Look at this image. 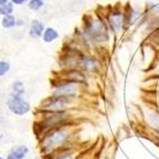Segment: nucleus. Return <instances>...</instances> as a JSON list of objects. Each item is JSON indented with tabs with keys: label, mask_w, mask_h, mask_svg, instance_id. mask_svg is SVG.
Listing matches in <instances>:
<instances>
[{
	"label": "nucleus",
	"mask_w": 159,
	"mask_h": 159,
	"mask_svg": "<svg viewBox=\"0 0 159 159\" xmlns=\"http://www.w3.org/2000/svg\"><path fill=\"white\" fill-rule=\"evenodd\" d=\"M51 95L65 97V98L77 99L78 95H79V85L70 81H66V80L58 79V81L56 82V85L53 87Z\"/></svg>",
	"instance_id": "0eeeda50"
},
{
	"label": "nucleus",
	"mask_w": 159,
	"mask_h": 159,
	"mask_svg": "<svg viewBox=\"0 0 159 159\" xmlns=\"http://www.w3.org/2000/svg\"><path fill=\"white\" fill-rule=\"evenodd\" d=\"M76 157V151L71 147H64L58 150L53 151L51 154L43 156L45 159H75Z\"/></svg>",
	"instance_id": "1a4fd4ad"
},
{
	"label": "nucleus",
	"mask_w": 159,
	"mask_h": 159,
	"mask_svg": "<svg viewBox=\"0 0 159 159\" xmlns=\"http://www.w3.org/2000/svg\"><path fill=\"white\" fill-rule=\"evenodd\" d=\"M59 38V32L57 31L55 28H46L45 29V32L43 34V40L45 43H53L55 40H57Z\"/></svg>",
	"instance_id": "ddd939ff"
},
{
	"label": "nucleus",
	"mask_w": 159,
	"mask_h": 159,
	"mask_svg": "<svg viewBox=\"0 0 159 159\" xmlns=\"http://www.w3.org/2000/svg\"><path fill=\"white\" fill-rule=\"evenodd\" d=\"M13 12V3L11 1L5 3V5L0 6V15L1 16H9L12 15Z\"/></svg>",
	"instance_id": "f3484780"
},
{
	"label": "nucleus",
	"mask_w": 159,
	"mask_h": 159,
	"mask_svg": "<svg viewBox=\"0 0 159 159\" xmlns=\"http://www.w3.org/2000/svg\"><path fill=\"white\" fill-rule=\"evenodd\" d=\"M72 136L70 125L59 126L48 130L47 133L39 138V149L43 156L51 154L53 151L68 146V143Z\"/></svg>",
	"instance_id": "f03ea898"
},
{
	"label": "nucleus",
	"mask_w": 159,
	"mask_h": 159,
	"mask_svg": "<svg viewBox=\"0 0 159 159\" xmlns=\"http://www.w3.org/2000/svg\"><path fill=\"white\" fill-rule=\"evenodd\" d=\"M7 108L11 114L16 116H25L31 110L30 103L24 98V96L16 95V93H10V96L7 99Z\"/></svg>",
	"instance_id": "423d86ee"
},
{
	"label": "nucleus",
	"mask_w": 159,
	"mask_h": 159,
	"mask_svg": "<svg viewBox=\"0 0 159 159\" xmlns=\"http://www.w3.org/2000/svg\"><path fill=\"white\" fill-rule=\"evenodd\" d=\"M147 7L149 8L148 10H150L151 12H154L155 15L159 16V5H156V3H148Z\"/></svg>",
	"instance_id": "aec40b11"
},
{
	"label": "nucleus",
	"mask_w": 159,
	"mask_h": 159,
	"mask_svg": "<svg viewBox=\"0 0 159 159\" xmlns=\"http://www.w3.org/2000/svg\"><path fill=\"white\" fill-rule=\"evenodd\" d=\"M152 134H154L152 136H154V138L156 139V141L159 143V129H154V133Z\"/></svg>",
	"instance_id": "5701e85b"
},
{
	"label": "nucleus",
	"mask_w": 159,
	"mask_h": 159,
	"mask_svg": "<svg viewBox=\"0 0 159 159\" xmlns=\"http://www.w3.org/2000/svg\"><path fill=\"white\" fill-rule=\"evenodd\" d=\"M147 121L154 129H159V114L157 111H151L148 114Z\"/></svg>",
	"instance_id": "2eb2a0df"
},
{
	"label": "nucleus",
	"mask_w": 159,
	"mask_h": 159,
	"mask_svg": "<svg viewBox=\"0 0 159 159\" xmlns=\"http://www.w3.org/2000/svg\"><path fill=\"white\" fill-rule=\"evenodd\" d=\"M29 148L26 145H16L9 150L6 159H26Z\"/></svg>",
	"instance_id": "9d476101"
},
{
	"label": "nucleus",
	"mask_w": 159,
	"mask_h": 159,
	"mask_svg": "<svg viewBox=\"0 0 159 159\" xmlns=\"http://www.w3.org/2000/svg\"><path fill=\"white\" fill-rule=\"evenodd\" d=\"M45 5V1L43 0H29L28 2V8L30 10L38 11L39 9H41Z\"/></svg>",
	"instance_id": "a211bd4d"
},
{
	"label": "nucleus",
	"mask_w": 159,
	"mask_h": 159,
	"mask_svg": "<svg viewBox=\"0 0 159 159\" xmlns=\"http://www.w3.org/2000/svg\"><path fill=\"white\" fill-rule=\"evenodd\" d=\"M25 91H26V90H25L24 82L20 81V80H16V81H13L12 86H11V93H16V95L24 96Z\"/></svg>",
	"instance_id": "dca6fc26"
},
{
	"label": "nucleus",
	"mask_w": 159,
	"mask_h": 159,
	"mask_svg": "<svg viewBox=\"0 0 159 159\" xmlns=\"http://www.w3.org/2000/svg\"><path fill=\"white\" fill-rule=\"evenodd\" d=\"M10 70V64L6 60H0V78L6 76Z\"/></svg>",
	"instance_id": "6ab92c4d"
},
{
	"label": "nucleus",
	"mask_w": 159,
	"mask_h": 159,
	"mask_svg": "<svg viewBox=\"0 0 159 159\" xmlns=\"http://www.w3.org/2000/svg\"><path fill=\"white\" fill-rule=\"evenodd\" d=\"M107 25L110 31L115 34H121L127 28V20H126V11L122 9H111L105 17Z\"/></svg>",
	"instance_id": "20e7f679"
},
{
	"label": "nucleus",
	"mask_w": 159,
	"mask_h": 159,
	"mask_svg": "<svg viewBox=\"0 0 159 159\" xmlns=\"http://www.w3.org/2000/svg\"><path fill=\"white\" fill-rule=\"evenodd\" d=\"M109 31L110 29L105 19L98 15H89L84 19V27L80 36L89 47L101 46L107 43L110 39Z\"/></svg>",
	"instance_id": "f257e3e1"
},
{
	"label": "nucleus",
	"mask_w": 159,
	"mask_h": 159,
	"mask_svg": "<svg viewBox=\"0 0 159 159\" xmlns=\"http://www.w3.org/2000/svg\"><path fill=\"white\" fill-rule=\"evenodd\" d=\"M151 40L154 41L155 45H158V47H159V27H158V29L155 30L154 34H151Z\"/></svg>",
	"instance_id": "412c9836"
},
{
	"label": "nucleus",
	"mask_w": 159,
	"mask_h": 159,
	"mask_svg": "<svg viewBox=\"0 0 159 159\" xmlns=\"http://www.w3.org/2000/svg\"><path fill=\"white\" fill-rule=\"evenodd\" d=\"M34 159H40V158H39V157H36V158H34Z\"/></svg>",
	"instance_id": "393cba45"
},
{
	"label": "nucleus",
	"mask_w": 159,
	"mask_h": 159,
	"mask_svg": "<svg viewBox=\"0 0 159 159\" xmlns=\"http://www.w3.org/2000/svg\"><path fill=\"white\" fill-rule=\"evenodd\" d=\"M0 159H3V158H2V157H1V156H0Z\"/></svg>",
	"instance_id": "a878e982"
},
{
	"label": "nucleus",
	"mask_w": 159,
	"mask_h": 159,
	"mask_svg": "<svg viewBox=\"0 0 159 159\" xmlns=\"http://www.w3.org/2000/svg\"><path fill=\"white\" fill-rule=\"evenodd\" d=\"M77 99L65 98V97H58L52 96L47 97L40 102L38 107V111L40 112H62L68 111L74 108Z\"/></svg>",
	"instance_id": "7ed1b4c3"
},
{
	"label": "nucleus",
	"mask_w": 159,
	"mask_h": 159,
	"mask_svg": "<svg viewBox=\"0 0 159 159\" xmlns=\"http://www.w3.org/2000/svg\"><path fill=\"white\" fill-rule=\"evenodd\" d=\"M10 1L13 3V5H16V6H21V5L27 3V2H29V0H10Z\"/></svg>",
	"instance_id": "4be33fe9"
},
{
	"label": "nucleus",
	"mask_w": 159,
	"mask_h": 159,
	"mask_svg": "<svg viewBox=\"0 0 159 159\" xmlns=\"http://www.w3.org/2000/svg\"><path fill=\"white\" fill-rule=\"evenodd\" d=\"M77 68H79L87 75H96L100 72L101 64L100 60L93 55L80 52L77 58Z\"/></svg>",
	"instance_id": "39448f33"
},
{
	"label": "nucleus",
	"mask_w": 159,
	"mask_h": 159,
	"mask_svg": "<svg viewBox=\"0 0 159 159\" xmlns=\"http://www.w3.org/2000/svg\"><path fill=\"white\" fill-rule=\"evenodd\" d=\"M141 16H143V12H141L140 9L134 8V7H130L128 10H126V20H127V28L128 27L134 26L135 24H137L139 20H140Z\"/></svg>",
	"instance_id": "f8f14e48"
},
{
	"label": "nucleus",
	"mask_w": 159,
	"mask_h": 159,
	"mask_svg": "<svg viewBox=\"0 0 159 159\" xmlns=\"http://www.w3.org/2000/svg\"><path fill=\"white\" fill-rule=\"evenodd\" d=\"M0 26H1V22H0Z\"/></svg>",
	"instance_id": "bb28decb"
},
{
	"label": "nucleus",
	"mask_w": 159,
	"mask_h": 159,
	"mask_svg": "<svg viewBox=\"0 0 159 159\" xmlns=\"http://www.w3.org/2000/svg\"><path fill=\"white\" fill-rule=\"evenodd\" d=\"M17 21H18V19L12 15L3 16V18L1 19V26L5 29H12L13 27L17 26Z\"/></svg>",
	"instance_id": "4468645a"
},
{
	"label": "nucleus",
	"mask_w": 159,
	"mask_h": 159,
	"mask_svg": "<svg viewBox=\"0 0 159 159\" xmlns=\"http://www.w3.org/2000/svg\"><path fill=\"white\" fill-rule=\"evenodd\" d=\"M46 27L43 25V22H41L38 19H34L30 22L29 27V36L34 39H39V38H43V34L45 32Z\"/></svg>",
	"instance_id": "9b49d317"
},
{
	"label": "nucleus",
	"mask_w": 159,
	"mask_h": 159,
	"mask_svg": "<svg viewBox=\"0 0 159 159\" xmlns=\"http://www.w3.org/2000/svg\"><path fill=\"white\" fill-rule=\"evenodd\" d=\"M58 79L74 82V84H77L79 86H87L88 84L87 74L84 72L82 70H80L79 68L62 69Z\"/></svg>",
	"instance_id": "6e6552de"
},
{
	"label": "nucleus",
	"mask_w": 159,
	"mask_h": 159,
	"mask_svg": "<svg viewBox=\"0 0 159 159\" xmlns=\"http://www.w3.org/2000/svg\"><path fill=\"white\" fill-rule=\"evenodd\" d=\"M7 2H9V0H0V6L5 5V3H7Z\"/></svg>",
	"instance_id": "b1692460"
}]
</instances>
